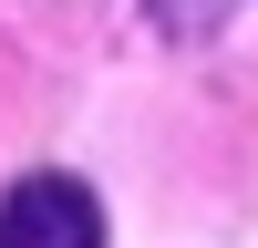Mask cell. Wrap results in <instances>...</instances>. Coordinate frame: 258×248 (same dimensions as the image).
Masks as SVG:
<instances>
[{"label":"cell","mask_w":258,"mask_h":248,"mask_svg":"<svg viewBox=\"0 0 258 248\" xmlns=\"http://www.w3.org/2000/svg\"><path fill=\"white\" fill-rule=\"evenodd\" d=\"M0 248H103V207L83 176H21L0 197Z\"/></svg>","instance_id":"cell-1"},{"label":"cell","mask_w":258,"mask_h":248,"mask_svg":"<svg viewBox=\"0 0 258 248\" xmlns=\"http://www.w3.org/2000/svg\"><path fill=\"white\" fill-rule=\"evenodd\" d=\"M135 11H145V21H155V31H165V41H207V31H217V21H227V11H238V0H135Z\"/></svg>","instance_id":"cell-2"}]
</instances>
